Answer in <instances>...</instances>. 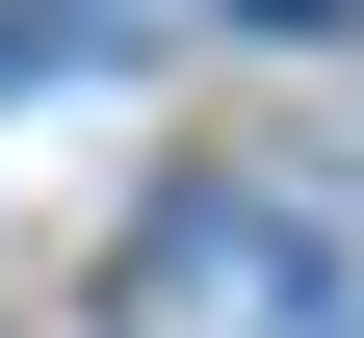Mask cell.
Here are the masks:
<instances>
[{"instance_id": "1", "label": "cell", "mask_w": 364, "mask_h": 338, "mask_svg": "<svg viewBox=\"0 0 364 338\" xmlns=\"http://www.w3.org/2000/svg\"><path fill=\"white\" fill-rule=\"evenodd\" d=\"M130 338H364V260L312 208H156V260H130Z\"/></svg>"}, {"instance_id": "2", "label": "cell", "mask_w": 364, "mask_h": 338, "mask_svg": "<svg viewBox=\"0 0 364 338\" xmlns=\"http://www.w3.org/2000/svg\"><path fill=\"white\" fill-rule=\"evenodd\" d=\"M260 26H338V0H260Z\"/></svg>"}]
</instances>
